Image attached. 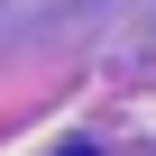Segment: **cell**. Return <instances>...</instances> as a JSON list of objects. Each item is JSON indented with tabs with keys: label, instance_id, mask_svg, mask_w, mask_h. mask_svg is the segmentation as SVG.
Here are the masks:
<instances>
[{
	"label": "cell",
	"instance_id": "6da1fadb",
	"mask_svg": "<svg viewBox=\"0 0 156 156\" xmlns=\"http://www.w3.org/2000/svg\"><path fill=\"white\" fill-rule=\"evenodd\" d=\"M64 156H92V147H64Z\"/></svg>",
	"mask_w": 156,
	"mask_h": 156
}]
</instances>
